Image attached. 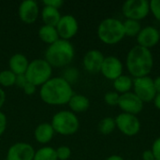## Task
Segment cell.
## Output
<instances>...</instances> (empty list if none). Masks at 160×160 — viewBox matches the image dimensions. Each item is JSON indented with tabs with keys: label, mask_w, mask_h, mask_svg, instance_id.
I'll use <instances>...</instances> for the list:
<instances>
[{
	"label": "cell",
	"mask_w": 160,
	"mask_h": 160,
	"mask_svg": "<svg viewBox=\"0 0 160 160\" xmlns=\"http://www.w3.org/2000/svg\"><path fill=\"white\" fill-rule=\"evenodd\" d=\"M73 95L71 84L62 77L51 78L39 90L41 99L49 105L68 104Z\"/></svg>",
	"instance_id": "6da1fadb"
},
{
	"label": "cell",
	"mask_w": 160,
	"mask_h": 160,
	"mask_svg": "<svg viewBox=\"0 0 160 160\" xmlns=\"http://www.w3.org/2000/svg\"><path fill=\"white\" fill-rule=\"evenodd\" d=\"M126 67L134 79L148 76L154 68V56L151 50L139 45L132 47L128 52Z\"/></svg>",
	"instance_id": "7a4b0ae2"
},
{
	"label": "cell",
	"mask_w": 160,
	"mask_h": 160,
	"mask_svg": "<svg viewBox=\"0 0 160 160\" xmlns=\"http://www.w3.org/2000/svg\"><path fill=\"white\" fill-rule=\"evenodd\" d=\"M75 50L69 40L59 38L51 44L45 52V60L54 68H62L68 66L73 60Z\"/></svg>",
	"instance_id": "3957f363"
},
{
	"label": "cell",
	"mask_w": 160,
	"mask_h": 160,
	"mask_svg": "<svg viewBox=\"0 0 160 160\" xmlns=\"http://www.w3.org/2000/svg\"><path fill=\"white\" fill-rule=\"evenodd\" d=\"M98 37L105 44L114 45L126 37L123 22L115 18H106L98 27Z\"/></svg>",
	"instance_id": "277c9868"
},
{
	"label": "cell",
	"mask_w": 160,
	"mask_h": 160,
	"mask_svg": "<svg viewBox=\"0 0 160 160\" xmlns=\"http://www.w3.org/2000/svg\"><path fill=\"white\" fill-rule=\"evenodd\" d=\"M52 127L54 132L69 136L76 133L80 128V122L76 114L69 111H61L55 113L52 120Z\"/></svg>",
	"instance_id": "5b68a950"
},
{
	"label": "cell",
	"mask_w": 160,
	"mask_h": 160,
	"mask_svg": "<svg viewBox=\"0 0 160 160\" xmlns=\"http://www.w3.org/2000/svg\"><path fill=\"white\" fill-rule=\"evenodd\" d=\"M52 73V68L45 59H35L29 63L24 75L30 83L41 86L51 79Z\"/></svg>",
	"instance_id": "8992f818"
},
{
	"label": "cell",
	"mask_w": 160,
	"mask_h": 160,
	"mask_svg": "<svg viewBox=\"0 0 160 160\" xmlns=\"http://www.w3.org/2000/svg\"><path fill=\"white\" fill-rule=\"evenodd\" d=\"M122 12L127 19L140 22L150 13V2L147 0H128L122 6Z\"/></svg>",
	"instance_id": "52a82bcc"
},
{
	"label": "cell",
	"mask_w": 160,
	"mask_h": 160,
	"mask_svg": "<svg viewBox=\"0 0 160 160\" xmlns=\"http://www.w3.org/2000/svg\"><path fill=\"white\" fill-rule=\"evenodd\" d=\"M133 90L143 103L153 101L157 95L154 80L149 76L133 79Z\"/></svg>",
	"instance_id": "ba28073f"
},
{
	"label": "cell",
	"mask_w": 160,
	"mask_h": 160,
	"mask_svg": "<svg viewBox=\"0 0 160 160\" xmlns=\"http://www.w3.org/2000/svg\"><path fill=\"white\" fill-rule=\"evenodd\" d=\"M116 128L128 137L136 136L141 130V121L137 115L121 112L115 118Z\"/></svg>",
	"instance_id": "9c48e42d"
},
{
	"label": "cell",
	"mask_w": 160,
	"mask_h": 160,
	"mask_svg": "<svg viewBox=\"0 0 160 160\" xmlns=\"http://www.w3.org/2000/svg\"><path fill=\"white\" fill-rule=\"evenodd\" d=\"M143 102L135 95L134 92H128L120 95L118 107L125 113L138 115L143 109Z\"/></svg>",
	"instance_id": "30bf717a"
},
{
	"label": "cell",
	"mask_w": 160,
	"mask_h": 160,
	"mask_svg": "<svg viewBox=\"0 0 160 160\" xmlns=\"http://www.w3.org/2000/svg\"><path fill=\"white\" fill-rule=\"evenodd\" d=\"M55 28L59 38L65 40H69L77 34L79 30V24L74 16L68 14L61 17Z\"/></svg>",
	"instance_id": "8fae6325"
},
{
	"label": "cell",
	"mask_w": 160,
	"mask_h": 160,
	"mask_svg": "<svg viewBox=\"0 0 160 160\" xmlns=\"http://www.w3.org/2000/svg\"><path fill=\"white\" fill-rule=\"evenodd\" d=\"M123 71L124 66L122 61L118 57L110 55L104 58L100 72L106 79L113 82L118 77L123 75Z\"/></svg>",
	"instance_id": "7c38bea8"
},
{
	"label": "cell",
	"mask_w": 160,
	"mask_h": 160,
	"mask_svg": "<svg viewBox=\"0 0 160 160\" xmlns=\"http://www.w3.org/2000/svg\"><path fill=\"white\" fill-rule=\"evenodd\" d=\"M136 38L139 46L150 50L151 48L158 45V43L159 42L160 37L158 29L151 25L142 27Z\"/></svg>",
	"instance_id": "4fadbf2b"
},
{
	"label": "cell",
	"mask_w": 160,
	"mask_h": 160,
	"mask_svg": "<svg viewBox=\"0 0 160 160\" xmlns=\"http://www.w3.org/2000/svg\"><path fill=\"white\" fill-rule=\"evenodd\" d=\"M35 150L26 142H17L8 151L7 160H33Z\"/></svg>",
	"instance_id": "5bb4252c"
},
{
	"label": "cell",
	"mask_w": 160,
	"mask_h": 160,
	"mask_svg": "<svg viewBox=\"0 0 160 160\" xmlns=\"http://www.w3.org/2000/svg\"><path fill=\"white\" fill-rule=\"evenodd\" d=\"M104 58L105 56L99 50H90L85 53L82 64L88 72L97 73L100 71Z\"/></svg>",
	"instance_id": "9a60e30c"
},
{
	"label": "cell",
	"mask_w": 160,
	"mask_h": 160,
	"mask_svg": "<svg viewBox=\"0 0 160 160\" xmlns=\"http://www.w3.org/2000/svg\"><path fill=\"white\" fill-rule=\"evenodd\" d=\"M38 16V7L34 0H25L20 4L19 17L25 23H33Z\"/></svg>",
	"instance_id": "2e32d148"
},
{
	"label": "cell",
	"mask_w": 160,
	"mask_h": 160,
	"mask_svg": "<svg viewBox=\"0 0 160 160\" xmlns=\"http://www.w3.org/2000/svg\"><path fill=\"white\" fill-rule=\"evenodd\" d=\"M28 65H29V62L27 58L23 54H21V53H16L12 55L8 61L9 70L12 71L16 76L25 74Z\"/></svg>",
	"instance_id": "e0dca14e"
},
{
	"label": "cell",
	"mask_w": 160,
	"mask_h": 160,
	"mask_svg": "<svg viewBox=\"0 0 160 160\" xmlns=\"http://www.w3.org/2000/svg\"><path fill=\"white\" fill-rule=\"evenodd\" d=\"M54 133L55 132L51 124L43 123V124L38 125L36 128L34 136L38 142H39L41 144H46L52 140Z\"/></svg>",
	"instance_id": "ac0fdd59"
},
{
	"label": "cell",
	"mask_w": 160,
	"mask_h": 160,
	"mask_svg": "<svg viewBox=\"0 0 160 160\" xmlns=\"http://www.w3.org/2000/svg\"><path fill=\"white\" fill-rule=\"evenodd\" d=\"M68 104L70 110L72 111V112H77V113L84 112L90 107V101L88 98L80 94L73 95Z\"/></svg>",
	"instance_id": "d6986e66"
},
{
	"label": "cell",
	"mask_w": 160,
	"mask_h": 160,
	"mask_svg": "<svg viewBox=\"0 0 160 160\" xmlns=\"http://www.w3.org/2000/svg\"><path fill=\"white\" fill-rule=\"evenodd\" d=\"M41 17H42L43 22L46 25H51V26L55 27L62 16L60 14L59 9L52 8V7L44 6L41 11Z\"/></svg>",
	"instance_id": "ffe728a7"
},
{
	"label": "cell",
	"mask_w": 160,
	"mask_h": 160,
	"mask_svg": "<svg viewBox=\"0 0 160 160\" xmlns=\"http://www.w3.org/2000/svg\"><path fill=\"white\" fill-rule=\"evenodd\" d=\"M113 88L115 92H117L120 95L131 92V89H133V79L129 75H121L112 82Z\"/></svg>",
	"instance_id": "44dd1931"
},
{
	"label": "cell",
	"mask_w": 160,
	"mask_h": 160,
	"mask_svg": "<svg viewBox=\"0 0 160 160\" xmlns=\"http://www.w3.org/2000/svg\"><path fill=\"white\" fill-rule=\"evenodd\" d=\"M38 37L43 42L50 44V45L59 39V35L57 33L56 28L54 26L46 25V24H44L43 26L39 28Z\"/></svg>",
	"instance_id": "7402d4cb"
},
{
	"label": "cell",
	"mask_w": 160,
	"mask_h": 160,
	"mask_svg": "<svg viewBox=\"0 0 160 160\" xmlns=\"http://www.w3.org/2000/svg\"><path fill=\"white\" fill-rule=\"evenodd\" d=\"M123 26H124L125 35L128 37H131V38L137 37L142 28L139 21L129 20V19H126V21L123 22Z\"/></svg>",
	"instance_id": "603a6c76"
},
{
	"label": "cell",
	"mask_w": 160,
	"mask_h": 160,
	"mask_svg": "<svg viewBox=\"0 0 160 160\" xmlns=\"http://www.w3.org/2000/svg\"><path fill=\"white\" fill-rule=\"evenodd\" d=\"M33 160H58L55 149L50 146H45L35 152Z\"/></svg>",
	"instance_id": "cb8c5ba5"
},
{
	"label": "cell",
	"mask_w": 160,
	"mask_h": 160,
	"mask_svg": "<svg viewBox=\"0 0 160 160\" xmlns=\"http://www.w3.org/2000/svg\"><path fill=\"white\" fill-rule=\"evenodd\" d=\"M116 128L115 119L112 117H105L98 124V130L103 135H110Z\"/></svg>",
	"instance_id": "d4e9b609"
},
{
	"label": "cell",
	"mask_w": 160,
	"mask_h": 160,
	"mask_svg": "<svg viewBox=\"0 0 160 160\" xmlns=\"http://www.w3.org/2000/svg\"><path fill=\"white\" fill-rule=\"evenodd\" d=\"M16 75L10 70H3L0 72V84L5 87H9L15 84Z\"/></svg>",
	"instance_id": "484cf974"
},
{
	"label": "cell",
	"mask_w": 160,
	"mask_h": 160,
	"mask_svg": "<svg viewBox=\"0 0 160 160\" xmlns=\"http://www.w3.org/2000/svg\"><path fill=\"white\" fill-rule=\"evenodd\" d=\"M78 77H79V71L75 68H68L64 71V77L62 78L65 79L69 84H71L77 81Z\"/></svg>",
	"instance_id": "4316f807"
},
{
	"label": "cell",
	"mask_w": 160,
	"mask_h": 160,
	"mask_svg": "<svg viewBox=\"0 0 160 160\" xmlns=\"http://www.w3.org/2000/svg\"><path fill=\"white\" fill-rule=\"evenodd\" d=\"M119 98H120V94H118L115 91H111L105 94L104 96V100L105 102L109 105V106H118V102H119Z\"/></svg>",
	"instance_id": "83f0119b"
},
{
	"label": "cell",
	"mask_w": 160,
	"mask_h": 160,
	"mask_svg": "<svg viewBox=\"0 0 160 160\" xmlns=\"http://www.w3.org/2000/svg\"><path fill=\"white\" fill-rule=\"evenodd\" d=\"M55 152L58 160H68L71 156V150L68 146H60L55 149Z\"/></svg>",
	"instance_id": "f1b7e54d"
},
{
	"label": "cell",
	"mask_w": 160,
	"mask_h": 160,
	"mask_svg": "<svg viewBox=\"0 0 160 160\" xmlns=\"http://www.w3.org/2000/svg\"><path fill=\"white\" fill-rule=\"evenodd\" d=\"M150 12H152L154 17L160 22V0L150 1Z\"/></svg>",
	"instance_id": "f546056e"
},
{
	"label": "cell",
	"mask_w": 160,
	"mask_h": 160,
	"mask_svg": "<svg viewBox=\"0 0 160 160\" xmlns=\"http://www.w3.org/2000/svg\"><path fill=\"white\" fill-rule=\"evenodd\" d=\"M151 150L154 153L155 158L157 160H160V137L155 140V142H153Z\"/></svg>",
	"instance_id": "4dcf8cb0"
},
{
	"label": "cell",
	"mask_w": 160,
	"mask_h": 160,
	"mask_svg": "<svg viewBox=\"0 0 160 160\" xmlns=\"http://www.w3.org/2000/svg\"><path fill=\"white\" fill-rule=\"evenodd\" d=\"M43 4H44V6L52 7V8H54L59 9L63 6L64 1L63 0H44L43 1Z\"/></svg>",
	"instance_id": "1f68e13d"
},
{
	"label": "cell",
	"mask_w": 160,
	"mask_h": 160,
	"mask_svg": "<svg viewBox=\"0 0 160 160\" xmlns=\"http://www.w3.org/2000/svg\"><path fill=\"white\" fill-rule=\"evenodd\" d=\"M28 82V81H27V79H26V77H25V75L24 74H22V75H17L16 76V82H15V84L16 85H18L20 88H23L24 86H25V84Z\"/></svg>",
	"instance_id": "d6a6232c"
},
{
	"label": "cell",
	"mask_w": 160,
	"mask_h": 160,
	"mask_svg": "<svg viewBox=\"0 0 160 160\" xmlns=\"http://www.w3.org/2000/svg\"><path fill=\"white\" fill-rule=\"evenodd\" d=\"M7 128V117L6 115L0 112V136L5 132Z\"/></svg>",
	"instance_id": "836d02e7"
},
{
	"label": "cell",
	"mask_w": 160,
	"mask_h": 160,
	"mask_svg": "<svg viewBox=\"0 0 160 160\" xmlns=\"http://www.w3.org/2000/svg\"><path fill=\"white\" fill-rule=\"evenodd\" d=\"M36 88H37L36 85H34V84H32V83H30L28 82L22 89H23V92L26 95H33L36 92Z\"/></svg>",
	"instance_id": "e575fe53"
},
{
	"label": "cell",
	"mask_w": 160,
	"mask_h": 160,
	"mask_svg": "<svg viewBox=\"0 0 160 160\" xmlns=\"http://www.w3.org/2000/svg\"><path fill=\"white\" fill-rule=\"evenodd\" d=\"M142 160H156L153 151L151 149L145 150L142 155Z\"/></svg>",
	"instance_id": "d590c367"
},
{
	"label": "cell",
	"mask_w": 160,
	"mask_h": 160,
	"mask_svg": "<svg viewBox=\"0 0 160 160\" xmlns=\"http://www.w3.org/2000/svg\"><path fill=\"white\" fill-rule=\"evenodd\" d=\"M154 105L157 109L160 110V93H157L155 98H154Z\"/></svg>",
	"instance_id": "8d00e7d4"
},
{
	"label": "cell",
	"mask_w": 160,
	"mask_h": 160,
	"mask_svg": "<svg viewBox=\"0 0 160 160\" xmlns=\"http://www.w3.org/2000/svg\"><path fill=\"white\" fill-rule=\"evenodd\" d=\"M6 100V94L4 92V90L2 88H0V109L2 108V106L4 105Z\"/></svg>",
	"instance_id": "74e56055"
},
{
	"label": "cell",
	"mask_w": 160,
	"mask_h": 160,
	"mask_svg": "<svg viewBox=\"0 0 160 160\" xmlns=\"http://www.w3.org/2000/svg\"><path fill=\"white\" fill-rule=\"evenodd\" d=\"M154 85H155V88H156L157 93H160V76L157 77L154 80Z\"/></svg>",
	"instance_id": "f35d334b"
},
{
	"label": "cell",
	"mask_w": 160,
	"mask_h": 160,
	"mask_svg": "<svg viewBox=\"0 0 160 160\" xmlns=\"http://www.w3.org/2000/svg\"><path fill=\"white\" fill-rule=\"evenodd\" d=\"M106 160H125V159H124V158H122V157H121V156H119V155H112V156L109 157V158H108Z\"/></svg>",
	"instance_id": "ab89813d"
},
{
	"label": "cell",
	"mask_w": 160,
	"mask_h": 160,
	"mask_svg": "<svg viewBox=\"0 0 160 160\" xmlns=\"http://www.w3.org/2000/svg\"><path fill=\"white\" fill-rule=\"evenodd\" d=\"M158 32H159V37H160V28L158 29Z\"/></svg>",
	"instance_id": "60d3db41"
},
{
	"label": "cell",
	"mask_w": 160,
	"mask_h": 160,
	"mask_svg": "<svg viewBox=\"0 0 160 160\" xmlns=\"http://www.w3.org/2000/svg\"><path fill=\"white\" fill-rule=\"evenodd\" d=\"M156 160H157V159H156Z\"/></svg>",
	"instance_id": "b9f144b4"
}]
</instances>
